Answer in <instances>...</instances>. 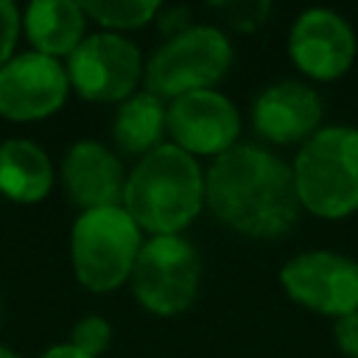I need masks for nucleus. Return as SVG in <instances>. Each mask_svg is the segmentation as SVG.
<instances>
[{
	"mask_svg": "<svg viewBox=\"0 0 358 358\" xmlns=\"http://www.w3.org/2000/svg\"><path fill=\"white\" fill-rule=\"evenodd\" d=\"M204 204L224 227L249 238H280L302 213L291 165L246 143L218 154L204 171Z\"/></svg>",
	"mask_w": 358,
	"mask_h": 358,
	"instance_id": "1",
	"label": "nucleus"
},
{
	"mask_svg": "<svg viewBox=\"0 0 358 358\" xmlns=\"http://www.w3.org/2000/svg\"><path fill=\"white\" fill-rule=\"evenodd\" d=\"M0 358H20V355H17V352H11L8 347H3V344H0Z\"/></svg>",
	"mask_w": 358,
	"mask_h": 358,
	"instance_id": "23",
	"label": "nucleus"
},
{
	"mask_svg": "<svg viewBox=\"0 0 358 358\" xmlns=\"http://www.w3.org/2000/svg\"><path fill=\"white\" fill-rule=\"evenodd\" d=\"M109 341H112V324L95 313H87L84 319H78L73 327V338H70V344L76 350H81L84 355H92V358H98L109 347Z\"/></svg>",
	"mask_w": 358,
	"mask_h": 358,
	"instance_id": "18",
	"label": "nucleus"
},
{
	"mask_svg": "<svg viewBox=\"0 0 358 358\" xmlns=\"http://www.w3.org/2000/svg\"><path fill=\"white\" fill-rule=\"evenodd\" d=\"M62 185L73 204L84 210L117 207L123 201L126 176L120 159L95 140L70 145L62 162Z\"/></svg>",
	"mask_w": 358,
	"mask_h": 358,
	"instance_id": "13",
	"label": "nucleus"
},
{
	"mask_svg": "<svg viewBox=\"0 0 358 358\" xmlns=\"http://www.w3.org/2000/svg\"><path fill=\"white\" fill-rule=\"evenodd\" d=\"M143 229L117 207L84 210L70 232V257L78 282L95 294L115 291L131 277L143 246Z\"/></svg>",
	"mask_w": 358,
	"mask_h": 358,
	"instance_id": "4",
	"label": "nucleus"
},
{
	"mask_svg": "<svg viewBox=\"0 0 358 358\" xmlns=\"http://www.w3.org/2000/svg\"><path fill=\"white\" fill-rule=\"evenodd\" d=\"M134 299L157 316L185 313L199 294L201 257L182 235H157L140 246L131 268Z\"/></svg>",
	"mask_w": 358,
	"mask_h": 358,
	"instance_id": "6",
	"label": "nucleus"
},
{
	"mask_svg": "<svg viewBox=\"0 0 358 358\" xmlns=\"http://www.w3.org/2000/svg\"><path fill=\"white\" fill-rule=\"evenodd\" d=\"M39 358H92V355H84V352L76 350L73 344H56V347L45 350Z\"/></svg>",
	"mask_w": 358,
	"mask_h": 358,
	"instance_id": "22",
	"label": "nucleus"
},
{
	"mask_svg": "<svg viewBox=\"0 0 358 358\" xmlns=\"http://www.w3.org/2000/svg\"><path fill=\"white\" fill-rule=\"evenodd\" d=\"M299 207L316 218H347L358 210V129L324 126L294 157Z\"/></svg>",
	"mask_w": 358,
	"mask_h": 358,
	"instance_id": "3",
	"label": "nucleus"
},
{
	"mask_svg": "<svg viewBox=\"0 0 358 358\" xmlns=\"http://www.w3.org/2000/svg\"><path fill=\"white\" fill-rule=\"evenodd\" d=\"M282 291L302 308L322 316H347L358 310V260L313 249L291 257L280 268Z\"/></svg>",
	"mask_w": 358,
	"mask_h": 358,
	"instance_id": "7",
	"label": "nucleus"
},
{
	"mask_svg": "<svg viewBox=\"0 0 358 358\" xmlns=\"http://www.w3.org/2000/svg\"><path fill=\"white\" fill-rule=\"evenodd\" d=\"M17 34H20V11L11 0H0V67L11 59Z\"/></svg>",
	"mask_w": 358,
	"mask_h": 358,
	"instance_id": "20",
	"label": "nucleus"
},
{
	"mask_svg": "<svg viewBox=\"0 0 358 358\" xmlns=\"http://www.w3.org/2000/svg\"><path fill=\"white\" fill-rule=\"evenodd\" d=\"M84 14L106 28H140L159 11L157 0H87Z\"/></svg>",
	"mask_w": 358,
	"mask_h": 358,
	"instance_id": "17",
	"label": "nucleus"
},
{
	"mask_svg": "<svg viewBox=\"0 0 358 358\" xmlns=\"http://www.w3.org/2000/svg\"><path fill=\"white\" fill-rule=\"evenodd\" d=\"M165 117H168V106L162 103V98H157L148 90L134 92L117 106L112 120V137L120 151L145 157L148 151L162 145L159 140L165 131Z\"/></svg>",
	"mask_w": 358,
	"mask_h": 358,
	"instance_id": "16",
	"label": "nucleus"
},
{
	"mask_svg": "<svg viewBox=\"0 0 358 358\" xmlns=\"http://www.w3.org/2000/svg\"><path fill=\"white\" fill-rule=\"evenodd\" d=\"M355 53L358 42L350 22L330 8H308L291 25L288 56L313 81L341 78L352 67Z\"/></svg>",
	"mask_w": 358,
	"mask_h": 358,
	"instance_id": "10",
	"label": "nucleus"
},
{
	"mask_svg": "<svg viewBox=\"0 0 358 358\" xmlns=\"http://www.w3.org/2000/svg\"><path fill=\"white\" fill-rule=\"evenodd\" d=\"M213 8L238 31H255L266 14L271 11V6L266 0H235V3H213Z\"/></svg>",
	"mask_w": 358,
	"mask_h": 358,
	"instance_id": "19",
	"label": "nucleus"
},
{
	"mask_svg": "<svg viewBox=\"0 0 358 358\" xmlns=\"http://www.w3.org/2000/svg\"><path fill=\"white\" fill-rule=\"evenodd\" d=\"M333 338L347 358H358V310L333 322Z\"/></svg>",
	"mask_w": 358,
	"mask_h": 358,
	"instance_id": "21",
	"label": "nucleus"
},
{
	"mask_svg": "<svg viewBox=\"0 0 358 358\" xmlns=\"http://www.w3.org/2000/svg\"><path fill=\"white\" fill-rule=\"evenodd\" d=\"M70 90L67 70L39 50L11 56L0 67V115L11 120H36L53 115Z\"/></svg>",
	"mask_w": 358,
	"mask_h": 358,
	"instance_id": "11",
	"label": "nucleus"
},
{
	"mask_svg": "<svg viewBox=\"0 0 358 358\" xmlns=\"http://www.w3.org/2000/svg\"><path fill=\"white\" fill-rule=\"evenodd\" d=\"M204 207V171L196 157L162 143L126 176L123 210L151 238L182 235Z\"/></svg>",
	"mask_w": 358,
	"mask_h": 358,
	"instance_id": "2",
	"label": "nucleus"
},
{
	"mask_svg": "<svg viewBox=\"0 0 358 358\" xmlns=\"http://www.w3.org/2000/svg\"><path fill=\"white\" fill-rule=\"evenodd\" d=\"M322 98L313 87L302 81H277L266 87L252 103L255 131L277 145L305 143L319 131L322 123Z\"/></svg>",
	"mask_w": 358,
	"mask_h": 358,
	"instance_id": "12",
	"label": "nucleus"
},
{
	"mask_svg": "<svg viewBox=\"0 0 358 358\" xmlns=\"http://www.w3.org/2000/svg\"><path fill=\"white\" fill-rule=\"evenodd\" d=\"M165 131L171 134L173 145L190 157L215 159L218 154L238 145L241 112L227 95L215 90H196L171 101Z\"/></svg>",
	"mask_w": 358,
	"mask_h": 358,
	"instance_id": "9",
	"label": "nucleus"
},
{
	"mask_svg": "<svg viewBox=\"0 0 358 358\" xmlns=\"http://www.w3.org/2000/svg\"><path fill=\"white\" fill-rule=\"evenodd\" d=\"M25 34L34 48L45 56H70L81 39L87 14L81 3L73 0H34L25 8Z\"/></svg>",
	"mask_w": 358,
	"mask_h": 358,
	"instance_id": "14",
	"label": "nucleus"
},
{
	"mask_svg": "<svg viewBox=\"0 0 358 358\" xmlns=\"http://www.w3.org/2000/svg\"><path fill=\"white\" fill-rule=\"evenodd\" d=\"M232 64V42L215 25H187L159 45L143 67L145 90L179 98L218 84Z\"/></svg>",
	"mask_w": 358,
	"mask_h": 358,
	"instance_id": "5",
	"label": "nucleus"
},
{
	"mask_svg": "<svg viewBox=\"0 0 358 358\" xmlns=\"http://www.w3.org/2000/svg\"><path fill=\"white\" fill-rule=\"evenodd\" d=\"M53 185V165L48 154L22 137L0 143V193L31 204L48 196Z\"/></svg>",
	"mask_w": 358,
	"mask_h": 358,
	"instance_id": "15",
	"label": "nucleus"
},
{
	"mask_svg": "<svg viewBox=\"0 0 358 358\" xmlns=\"http://www.w3.org/2000/svg\"><path fill=\"white\" fill-rule=\"evenodd\" d=\"M143 56L120 34H92L67 59V78L87 101H126L143 76Z\"/></svg>",
	"mask_w": 358,
	"mask_h": 358,
	"instance_id": "8",
	"label": "nucleus"
}]
</instances>
